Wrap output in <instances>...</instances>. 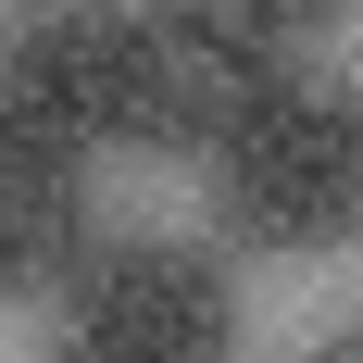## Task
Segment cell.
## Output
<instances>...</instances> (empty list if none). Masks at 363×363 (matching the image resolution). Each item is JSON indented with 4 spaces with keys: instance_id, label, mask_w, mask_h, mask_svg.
Listing matches in <instances>:
<instances>
[{
    "instance_id": "cell-5",
    "label": "cell",
    "mask_w": 363,
    "mask_h": 363,
    "mask_svg": "<svg viewBox=\"0 0 363 363\" xmlns=\"http://www.w3.org/2000/svg\"><path fill=\"white\" fill-rule=\"evenodd\" d=\"M88 150H50V138H0V289H75L88 276Z\"/></svg>"
},
{
    "instance_id": "cell-4",
    "label": "cell",
    "mask_w": 363,
    "mask_h": 363,
    "mask_svg": "<svg viewBox=\"0 0 363 363\" xmlns=\"http://www.w3.org/2000/svg\"><path fill=\"white\" fill-rule=\"evenodd\" d=\"M289 88L276 0H150V150H225L238 113Z\"/></svg>"
},
{
    "instance_id": "cell-1",
    "label": "cell",
    "mask_w": 363,
    "mask_h": 363,
    "mask_svg": "<svg viewBox=\"0 0 363 363\" xmlns=\"http://www.w3.org/2000/svg\"><path fill=\"white\" fill-rule=\"evenodd\" d=\"M213 201L251 251H338V238H363V101L289 75L213 150Z\"/></svg>"
},
{
    "instance_id": "cell-6",
    "label": "cell",
    "mask_w": 363,
    "mask_h": 363,
    "mask_svg": "<svg viewBox=\"0 0 363 363\" xmlns=\"http://www.w3.org/2000/svg\"><path fill=\"white\" fill-rule=\"evenodd\" d=\"M276 13H289V26H326V13H351V0H276Z\"/></svg>"
},
{
    "instance_id": "cell-3",
    "label": "cell",
    "mask_w": 363,
    "mask_h": 363,
    "mask_svg": "<svg viewBox=\"0 0 363 363\" xmlns=\"http://www.w3.org/2000/svg\"><path fill=\"white\" fill-rule=\"evenodd\" d=\"M225 351H238L225 263L188 238H125V251H88V276L63 289L50 363H225Z\"/></svg>"
},
{
    "instance_id": "cell-7",
    "label": "cell",
    "mask_w": 363,
    "mask_h": 363,
    "mask_svg": "<svg viewBox=\"0 0 363 363\" xmlns=\"http://www.w3.org/2000/svg\"><path fill=\"white\" fill-rule=\"evenodd\" d=\"M313 363H363V326H338V338H326V351H313Z\"/></svg>"
},
{
    "instance_id": "cell-2",
    "label": "cell",
    "mask_w": 363,
    "mask_h": 363,
    "mask_svg": "<svg viewBox=\"0 0 363 363\" xmlns=\"http://www.w3.org/2000/svg\"><path fill=\"white\" fill-rule=\"evenodd\" d=\"M0 138H50V150L150 138V13L38 0L13 26V63H0Z\"/></svg>"
}]
</instances>
